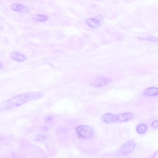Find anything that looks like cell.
I'll use <instances>...</instances> for the list:
<instances>
[{
    "instance_id": "cell-2",
    "label": "cell",
    "mask_w": 158,
    "mask_h": 158,
    "mask_svg": "<svg viewBox=\"0 0 158 158\" xmlns=\"http://www.w3.org/2000/svg\"><path fill=\"white\" fill-rule=\"evenodd\" d=\"M78 134L84 138H89L91 137L93 134L92 129L89 126H80L76 128Z\"/></svg>"
},
{
    "instance_id": "cell-9",
    "label": "cell",
    "mask_w": 158,
    "mask_h": 158,
    "mask_svg": "<svg viewBox=\"0 0 158 158\" xmlns=\"http://www.w3.org/2000/svg\"><path fill=\"white\" fill-rule=\"evenodd\" d=\"M11 8L13 10L18 12H27L29 10L27 7L19 4H13L11 5Z\"/></svg>"
},
{
    "instance_id": "cell-4",
    "label": "cell",
    "mask_w": 158,
    "mask_h": 158,
    "mask_svg": "<svg viewBox=\"0 0 158 158\" xmlns=\"http://www.w3.org/2000/svg\"><path fill=\"white\" fill-rule=\"evenodd\" d=\"M103 121L107 124H112L118 121V115L108 113L104 114L102 116Z\"/></svg>"
},
{
    "instance_id": "cell-18",
    "label": "cell",
    "mask_w": 158,
    "mask_h": 158,
    "mask_svg": "<svg viewBox=\"0 0 158 158\" xmlns=\"http://www.w3.org/2000/svg\"><path fill=\"white\" fill-rule=\"evenodd\" d=\"M2 29H3L2 27H1V26H0V31L2 30Z\"/></svg>"
},
{
    "instance_id": "cell-12",
    "label": "cell",
    "mask_w": 158,
    "mask_h": 158,
    "mask_svg": "<svg viewBox=\"0 0 158 158\" xmlns=\"http://www.w3.org/2000/svg\"><path fill=\"white\" fill-rule=\"evenodd\" d=\"M33 18L35 21L38 22H45L48 19L47 16L38 14L35 15Z\"/></svg>"
},
{
    "instance_id": "cell-13",
    "label": "cell",
    "mask_w": 158,
    "mask_h": 158,
    "mask_svg": "<svg viewBox=\"0 0 158 158\" xmlns=\"http://www.w3.org/2000/svg\"><path fill=\"white\" fill-rule=\"evenodd\" d=\"M46 139L45 136L43 135H39L36 138V140L38 142H42L44 141Z\"/></svg>"
},
{
    "instance_id": "cell-1",
    "label": "cell",
    "mask_w": 158,
    "mask_h": 158,
    "mask_svg": "<svg viewBox=\"0 0 158 158\" xmlns=\"http://www.w3.org/2000/svg\"><path fill=\"white\" fill-rule=\"evenodd\" d=\"M44 95L42 92H31L14 96L0 103V111L13 109L30 101L40 99Z\"/></svg>"
},
{
    "instance_id": "cell-5",
    "label": "cell",
    "mask_w": 158,
    "mask_h": 158,
    "mask_svg": "<svg viewBox=\"0 0 158 158\" xmlns=\"http://www.w3.org/2000/svg\"><path fill=\"white\" fill-rule=\"evenodd\" d=\"M111 81V79L106 78H100L96 79L92 85L96 87H100L109 84Z\"/></svg>"
},
{
    "instance_id": "cell-3",
    "label": "cell",
    "mask_w": 158,
    "mask_h": 158,
    "mask_svg": "<svg viewBox=\"0 0 158 158\" xmlns=\"http://www.w3.org/2000/svg\"><path fill=\"white\" fill-rule=\"evenodd\" d=\"M136 145L134 141H128L121 146L119 149V153L122 155H128L133 151Z\"/></svg>"
},
{
    "instance_id": "cell-16",
    "label": "cell",
    "mask_w": 158,
    "mask_h": 158,
    "mask_svg": "<svg viewBox=\"0 0 158 158\" xmlns=\"http://www.w3.org/2000/svg\"><path fill=\"white\" fill-rule=\"evenodd\" d=\"M52 120H53V117L52 116H49L46 118V121L47 123H49L51 122Z\"/></svg>"
},
{
    "instance_id": "cell-15",
    "label": "cell",
    "mask_w": 158,
    "mask_h": 158,
    "mask_svg": "<svg viewBox=\"0 0 158 158\" xmlns=\"http://www.w3.org/2000/svg\"><path fill=\"white\" fill-rule=\"evenodd\" d=\"M148 40L152 41H157L158 38L155 37H150L147 38Z\"/></svg>"
},
{
    "instance_id": "cell-10",
    "label": "cell",
    "mask_w": 158,
    "mask_h": 158,
    "mask_svg": "<svg viewBox=\"0 0 158 158\" xmlns=\"http://www.w3.org/2000/svg\"><path fill=\"white\" fill-rule=\"evenodd\" d=\"M158 93V89L155 87L148 88L144 91V95L146 96L152 97L157 95Z\"/></svg>"
},
{
    "instance_id": "cell-6",
    "label": "cell",
    "mask_w": 158,
    "mask_h": 158,
    "mask_svg": "<svg viewBox=\"0 0 158 158\" xmlns=\"http://www.w3.org/2000/svg\"><path fill=\"white\" fill-rule=\"evenodd\" d=\"M118 121L121 122H124L129 121L132 119L134 115L132 113L126 112L121 114L118 115Z\"/></svg>"
},
{
    "instance_id": "cell-17",
    "label": "cell",
    "mask_w": 158,
    "mask_h": 158,
    "mask_svg": "<svg viewBox=\"0 0 158 158\" xmlns=\"http://www.w3.org/2000/svg\"><path fill=\"white\" fill-rule=\"evenodd\" d=\"M3 66L0 63V70H1L3 69Z\"/></svg>"
},
{
    "instance_id": "cell-7",
    "label": "cell",
    "mask_w": 158,
    "mask_h": 158,
    "mask_svg": "<svg viewBox=\"0 0 158 158\" xmlns=\"http://www.w3.org/2000/svg\"><path fill=\"white\" fill-rule=\"evenodd\" d=\"M85 22L87 25L93 28H97L100 24V21L95 19L87 18L85 20Z\"/></svg>"
},
{
    "instance_id": "cell-8",
    "label": "cell",
    "mask_w": 158,
    "mask_h": 158,
    "mask_svg": "<svg viewBox=\"0 0 158 158\" xmlns=\"http://www.w3.org/2000/svg\"><path fill=\"white\" fill-rule=\"evenodd\" d=\"M10 56L13 60L19 63L23 62L27 59L25 55L17 52H12Z\"/></svg>"
},
{
    "instance_id": "cell-14",
    "label": "cell",
    "mask_w": 158,
    "mask_h": 158,
    "mask_svg": "<svg viewBox=\"0 0 158 158\" xmlns=\"http://www.w3.org/2000/svg\"><path fill=\"white\" fill-rule=\"evenodd\" d=\"M151 126L153 128H158V122L157 120L153 121L151 124Z\"/></svg>"
},
{
    "instance_id": "cell-11",
    "label": "cell",
    "mask_w": 158,
    "mask_h": 158,
    "mask_svg": "<svg viewBox=\"0 0 158 158\" xmlns=\"http://www.w3.org/2000/svg\"><path fill=\"white\" fill-rule=\"evenodd\" d=\"M147 126L144 124L139 125L136 128L137 132L139 134H145L147 130Z\"/></svg>"
}]
</instances>
